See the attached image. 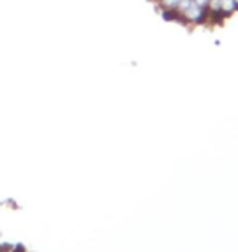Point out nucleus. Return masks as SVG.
Wrapping results in <instances>:
<instances>
[{"label": "nucleus", "instance_id": "f03ea898", "mask_svg": "<svg viewBox=\"0 0 238 252\" xmlns=\"http://www.w3.org/2000/svg\"><path fill=\"white\" fill-rule=\"evenodd\" d=\"M194 3H197L199 7H207V3H209V0H192Z\"/></svg>", "mask_w": 238, "mask_h": 252}, {"label": "nucleus", "instance_id": "f257e3e1", "mask_svg": "<svg viewBox=\"0 0 238 252\" xmlns=\"http://www.w3.org/2000/svg\"><path fill=\"white\" fill-rule=\"evenodd\" d=\"M219 10H220V15L225 20L229 17H232L235 12H238L234 0H219Z\"/></svg>", "mask_w": 238, "mask_h": 252}, {"label": "nucleus", "instance_id": "7ed1b4c3", "mask_svg": "<svg viewBox=\"0 0 238 252\" xmlns=\"http://www.w3.org/2000/svg\"><path fill=\"white\" fill-rule=\"evenodd\" d=\"M234 2H235V5H237V10H238V0H234Z\"/></svg>", "mask_w": 238, "mask_h": 252}]
</instances>
